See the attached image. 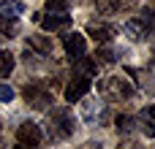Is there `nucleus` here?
I'll return each mask as SVG.
<instances>
[{
  "label": "nucleus",
  "instance_id": "obj_1",
  "mask_svg": "<svg viewBox=\"0 0 155 149\" xmlns=\"http://www.w3.org/2000/svg\"><path fill=\"white\" fill-rule=\"evenodd\" d=\"M74 117H71V111L68 109H52V114H49V122H46V133H49V138H54V141H65V138H71L74 136Z\"/></svg>",
  "mask_w": 155,
  "mask_h": 149
},
{
  "label": "nucleus",
  "instance_id": "obj_2",
  "mask_svg": "<svg viewBox=\"0 0 155 149\" xmlns=\"http://www.w3.org/2000/svg\"><path fill=\"white\" fill-rule=\"evenodd\" d=\"M134 92H136L134 84L128 79H123V76H109V79L101 81V95L106 100H131Z\"/></svg>",
  "mask_w": 155,
  "mask_h": 149
},
{
  "label": "nucleus",
  "instance_id": "obj_3",
  "mask_svg": "<svg viewBox=\"0 0 155 149\" xmlns=\"http://www.w3.org/2000/svg\"><path fill=\"white\" fill-rule=\"evenodd\" d=\"M22 98H25V103L30 106V109H35V111H44V109H49L52 106V92L44 87V84H25V90H22Z\"/></svg>",
  "mask_w": 155,
  "mask_h": 149
},
{
  "label": "nucleus",
  "instance_id": "obj_4",
  "mask_svg": "<svg viewBox=\"0 0 155 149\" xmlns=\"http://www.w3.org/2000/svg\"><path fill=\"white\" fill-rule=\"evenodd\" d=\"M90 87H93V81H90V76H74L71 81H68V87H65V100L68 103H76V100H82L87 92H90Z\"/></svg>",
  "mask_w": 155,
  "mask_h": 149
},
{
  "label": "nucleus",
  "instance_id": "obj_5",
  "mask_svg": "<svg viewBox=\"0 0 155 149\" xmlns=\"http://www.w3.org/2000/svg\"><path fill=\"white\" fill-rule=\"evenodd\" d=\"M41 128L35 125V122H22L19 128H16V141L22 144V147H30V149H35L38 144H41Z\"/></svg>",
  "mask_w": 155,
  "mask_h": 149
},
{
  "label": "nucleus",
  "instance_id": "obj_6",
  "mask_svg": "<svg viewBox=\"0 0 155 149\" xmlns=\"http://www.w3.org/2000/svg\"><path fill=\"white\" fill-rule=\"evenodd\" d=\"M63 49H65V54H68L71 60H79V57H84V52H87V41H84L82 33H68V35L63 38Z\"/></svg>",
  "mask_w": 155,
  "mask_h": 149
},
{
  "label": "nucleus",
  "instance_id": "obj_7",
  "mask_svg": "<svg viewBox=\"0 0 155 149\" xmlns=\"http://www.w3.org/2000/svg\"><path fill=\"white\" fill-rule=\"evenodd\" d=\"M35 22H41V27L46 33H57V30H68L71 27V16L68 14H46V16L35 14Z\"/></svg>",
  "mask_w": 155,
  "mask_h": 149
},
{
  "label": "nucleus",
  "instance_id": "obj_8",
  "mask_svg": "<svg viewBox=\"0 0 155 149\" xmlns=\"http://www.w3.org/2000/svg\"><path fill=\"white\" fill-rule=\"evenodd\" d=\"M125 33H128L134 41H147L155 30L144 22V19H142V16H134V19H128V22H125Z\"/></svg>",
  "mask_w": 155,
  "mask_h": 149
},
{
  "label": "nucleus",
  "instance_id": "obj_9",
  "mask_svg": "<svg viewBox=\"0 0 155 149\" xmlns=\"http://www.w3.org/2000/svg\"><path fill=\"white\" fill-rule=\"evenodd\" d=\"M136 125L144 130V136H155V106H144L142 111H139V119H136Z\"/></svg>",
  "mask_w": 155,
  "mask_h": 149
},
{
  "label": "nucleus",
  "instance_id": "obj_10",
  "mask_svg": "<svg viewBox=\"0 0 155 149\" xmlns=\"http://www.w3.org/2000/svg\"><path fill=\"white\" fill-rule=\"evenodd\" d=\"M87 35H93L95 43H109L112 35H114V30H112L109 24H95V22H93V24L87 27Z\"/></svg>",
  "mask_w": 155,
  "mask_h": 149
},
{
  "label": "nucleus",
  "instance_id": "obj_11",
  "mask_svg": "<svg viewBox=\"0 0 155 149\" xmlns=\"http://www.w3.org/2000/svg\"><path fill=\"white\" fill-rule=\"evenodd\" d=\"M22 11H25V3H22V0H0V16L16 19Z\"/></svg>",
  "mask_w": 155,
  "mask_h": 149
},
{
  "label": "nucleus",
  "instance_id": "obj_12",
  "mask_svg": "<svg viewBox=\"0 0 155 149\" xmlns=\"http://www.w3.org/2000/svg\"><path fill=\"white\" fill-rule=\"evenodd\" d=\"M101 11H131L136 0H95Z\"/></svg>",
  "mask_w": 155,
  "mask_h": 149
},
{
  "label": "nucleus",
  "instance_id": "obj_13",
  "mask_svg": "<svg viewBox=\"0 0 155 149\" xmlns=\"http://www.w3.org/2000/svg\"><path fill=\"white\" fill-rule=\"evenodd\" d=\"M27 49H35L38 54H52V41L44 35H30L27 38Z\"/></svg>",
  "mask_w": 155,
  "mask_h": 149
},
{
  "label": "nucleus",
  "instance_id": "obj_14",
  "mask_svg": "<svg viewBox=\"0 0 155 149\" xmlns=\"http://www.w3.org/2000/svg\"><path fill=\"white\" fill-rule=\"evenodd\" d=\"M16 33H19V24H16V19L0 16V38H14Z\"/></svg>",
  "mask_w": 155,
  "mask_h": 149
},
{
  "label": "nucleus",
  "instance_id": "obj_15",
  "mask_svg": "<svg viewBox=\"0 0 155 149\" xmlns=\"http://www.w3.org/2000/svg\"><path fill=\"white\" fill-rule=\"evenodd\" d=\"M14 65H16L14 54H11V52H5V49H0V76H3V79L14 71Z\"/></svg>",
  "mask_w": 155,
  "mask_h": 149
},
{
  "label": "nucleus",
  "instance_id": "obj_16",
  "mask_svg": "<svg viewBox=\"0 0 155 149\" xmlns=\"http://www.w3.org/2000/svg\"><path fill=\"white\" fill-rule=\"evenodd\" d=\"M74 62H76V68L82 71L79 76H93V73L98 71V62H95V60H90V57H79V60H74Z\"/></svg>",
  "mask_w": 155,
  "mask_h": 149
},
{
  "label": "nucleus",
  "instance_id": "obj_17",
  "mask_svg": "<svg viewBox=\"0 0 155 149\" xmlns=\"http://www.w3.org/2000/svg\"><path fill=\"white\" fill-rule=\"evenodd\" d=\"M114 125H117V130H120V133H131V130L136 128V119H134L131 114H117Z\"/></svg>",
  "mask_w": 155,
  "mask_h": 149
},
{
  "label": "nucleus",
  "instance_id": "obj_18",
  "mask_svg": "<svg viewBox=\"0 0 155 149\" xmlns=\"http://www.w3.org/2000/svg\"><path fill=\"white\" fill-rule=\"evenodd\" d=\"M71 5V0H46V11L49 14H65Z\"/></svg>",
  "mask_w": 155,
  "mask_h": 149
},
{
  "label": "nucleus",
  "instance_id": "obj_19",
  "mask_svg": "<svg viewBox=\"0 0 155 149\" xmlns=\"http://www.w3.org/2000/svg\"><path fill=\"white\" fill-rule=\"evenodd\" d=\"M0 100H3V103H11V100H14V90H11L8 84H0Z\"/></svg>",
  "mask_w": 155,
  "mask_h": 149
},
{
  "label": "nucleus",
  "instance_id": "obj_20",
  "mask_svg": "<svg viewBox=\"0 0 155 149\" xmlns=\"http://www.w3.org/2000/svg\"><path fill=\"white\" fill-rule=\"evenodd\" d=\"M95 57H101L104 62H112V60H114V54H112L109 49H98V54H95Z\"/></svg>",
  "mask_w": 155,
  "mask_h": 149
},
{
  "label": "nucleus",
  "instance_id": "obj_21",
  "mask_svg": "<svg viewBox=\"0 0 155 149\" xmlns=\"http://www.w3.org/2000/svg\"><path fill=\"white\" fill-rule=\"evenodd\" d=\"M117 149H142V144H134V141H123Z\"/></svg>",
  "mask_w": 155,
  "mask_h": 149
}]
</instances>
